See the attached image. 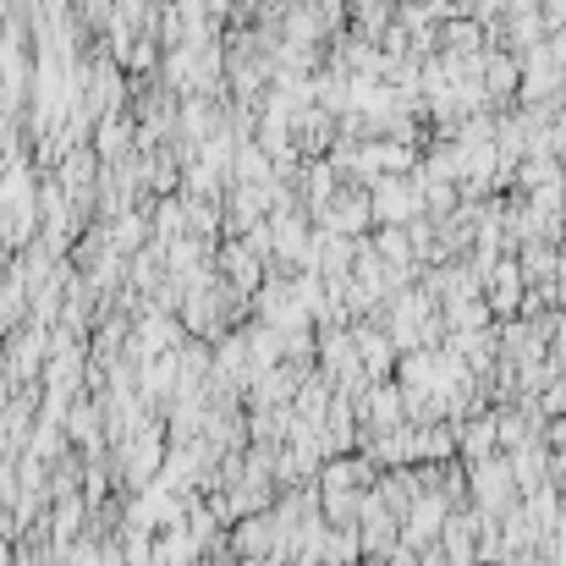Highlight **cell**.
Masks as SVG:
<instances>
[{"instance_id": "cell-5", "label": "cell", "mask_w": 566, "mask_h": 566, "mask_svg": "<svg viewBox=\"0 0 566 566\" xmlns=\"http://www.w3.org/2000/svg\"><path fill=\"white\" fill-rule=\"evenodd\" d=\"M517 83H523V61L512 50H484V94L495 111H506V99H517Z\"/></svg>"}, {"instance_id": "cell-4", "label": "cell", "mask_w": 566, "mask_h": 566, "mask_svg": "<svg viewBox=\"0 0 566 566\" xmlns=\"http://www.w3.org/2000/svg\"><path fill=\"white\" fill-rule=\"evenodd\" d=\"M451 434H457V457H462V468H468V462H484V457L501 451V440H495V407H484V412H473V418H457Z\"/></svg>"}, {"instance_id": "cell-7", "label": "cell", "mask_w": 566, "mask_h": 566, "mask_svg": "<svg viewBox=\"0 0 566 566\" xmlns=\"http://www.w3.org/2000/svg\"><path fill=\"white\" fill-rule=\"evenodd\" d=\"M539 17H545L551 33H562L566 28V0H539Z\"/></svg>"}, {"instance_id": "cell-3", "label": "cell", "mask_w": 566, "mask_h": 566, "mask_svg": "<svg viewBox=\"0 0 566 566\" xmlns=\"http://www.w3.org/2000/svg\"><path fill=\"white\" fill-rule=\"evenodd\" d=\"M375 226V214H369V188H336V198L314 214V231H331V237H364Z\"/></svg>"}, {"instance_id": "cell-1", "label": "cell", "mask_w": 566, "mask_h": 566, "mask_svg": "<svg viewBox=\"0 0 566 566\" xmlns=\"http://www.w3.org/2000/svg\"><path fill=\"white\" fill-rule=\"evenodd\" d=\"M468 473V495H473V512L479 517H506V512H517V484H512V468H506V457L495 451V457H484V462H468L462 468Z\"/></svg>"}, {"instance_id": "cell-6", "label": "cell", "mask_w": 566, "mask_h": 566, "mask_svg": "<svg viewBox=\"0 0 566 566\" xmlns=\"http://www.w3.org/2000/svg\"><path fill=\"white\" fill-rule=\"evenodd\" d=\"M434 44L451 50V55H473V50H484V28L473 17H451V22L434 28Z\"/></svg>"}, {"instance_id": "cell-2", "label": "cell", "mask_w": 566, "mask_h": 566, "mask_svg": "<svg viewBox=\"0 0 566 566\" xmlns=\"http://www.w3.org/2000/svg\"><path fill=\"white\" fill-rule=\"evenodd\" d=\"M369 214H375V226H412L423 214V198L412 188V177H375L369 182Z\"/></svg>"}]
</instances>
